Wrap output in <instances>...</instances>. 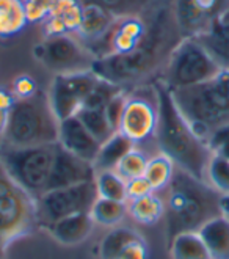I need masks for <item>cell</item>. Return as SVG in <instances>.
<instances>
[{"instance_id": "6da1fadb", "label": "cell", "mask_w": 229, "mask_h": 259, "mask_svg": "<svg viewBox=\"0 0 229 259\" xmlns=\"http://www.w3.org/2000/svg\"><path fill=\"white\" fill-rule=\"evenodd\" d=\"M182 39L184 35L176 22L171 0H156L148 8V30L139 48L127 55L95 60L91 71L107 82L132 90L159 79Z\"/></svg>"}, {"instance_id": "7a4b0ae2", "label": "cell", "mask_w": 229, "mask_h": 259, "mask_svg": "<svg viewBox=\"0 0 229 259\" xmlns=\"http://www.w3.org/2000/svg\"><path fill=\"white\" fill-rule=\"evenodd\" d=\"M159 102V124L154 135L159 152L168 156L177 168L206 182L210 149L198 137L173 99L171 90L160 79L152 80Z\"/></svg>"}, {"instance_id": "3957f363", "label": "cell", "mask_w": 229, "mask_h": 259, "mask_svg": "<svg viewBox=\"0 0 229 259\" xmlns=\"http://www.w3.org/2000/svg\"><path fill=\"white\" fill-rule=\"evenodd\" d=\"M165 196L168 243L184 231H198L210 219L220 215V193L176 166Z\"/></svg>"}, {"instance_id": "277c9868", "label": "cell", "mask_w": 229, "mask_h": 259, "mask_svg": "<svg viewBox=\"0 0 229 259\" xmlns=\"http://www.w3.org/2000/svg\"><path fill=\"white\" fill-rule=\"evenodd\" d=\"M171 95L193 132L206 145L213 132L229 126V69L206 83L174 90Z\"/></svg>"}, {"instance_id": "5b68a950", "label": "cell", "mask_w": 229, "mask_h": 259, "mask_svg": "<svg viewBox=\"0 0 229 259\" xmlns=\"http://www.w3.org/2000/svg\"><path fill=\"white\" fill-rule=\"evenodd\" d=\"M57 151L58 142L24 148L0 140V159L4 166L13 181L33 201L49 192Z\"/></svg>"}, {"instance_id": "8992f818", "label": "cell", "mask_w": 229, "mask_h": 259, "mask_svg": "<svg viewBox=\"0 0 229 259\" xmlns=\"http://www.w3.org/2000/svg\"><path fill=\"white\" fill-rule=\"evenodd\" d=\"M58 126L48 91L30 99L16 101L10 112L8 126L0 140L13 146H38L58 142Z\"/></svg>"}, {"instance_id": "52a82bcc", "label": "cell", "mask_w": 229, "mask_h": 259, "mask_svg": "<svg viewBox=\"0 0 229 259\" xmlns=\"http://www.w3.org/2000/svg\"><path fill=\"white\" fill-rule=\"evenodd\" d=\"M223 71L196 38H184L173 51L159 75L171 91L206 83Z\"/></svg>"}, {"instance_id": "ba28073f", "label": "cell", "mask_w": 229, "mask_h": 259, "mask_svg": "<svg viewBox=\"0 0 229 259\" xmlns=\"http://www.w3.org/2000/svg\"><path fill=\"white\" fill-rule=\"evenodd\" d=\"M36 230L35 201L13 181L0 159V248L5 251Z\"/></svg>"}, {"instance_id": "9c48e42d", "label": "cell", "mask_w": 229, "mask_h": 259, "mask_svg": "<svg viewBox=\"0 0 229 259\" xmlns=\"http://www.w3.org/2000/svg\"><path fill=\"white\" fill-rule=\"evenodd\" d=\"M157 124L159 102L152 82L129 90L118 132L126 135L135 146H140L154 139Z\"/></svg>"}, {"instance_id": "30bf717a", "label": "cell", "mask_w": 229, "mask_h": 259, "mask_svg": "<svg viewBox=\"0 0 229 259\" xmlns=\"http://www.w3.org/2000/svg\"><path fill=\"white\" fill-rule=\"evenodd\" d=\"M98 200V189L95 181L54 189L42 193L35 200V212L38 230H48L51 225L79 212H89Z\"/></svg>"}, {"instance_id": "8fae6325", "label": "cell", "mask_w": 229, "mask_h": 259, "mask_svg": "<svg viewBox=\"0 0 229 259\" xmlns=\"http://www.w3.org/2000/svg\"><path fill=\"white\" fill-rule=\"evenodd\" d=\"M99 79V75L91 69L55 74L49 85L48 96L57 119L63 121L77 115Z\"/></svg>"}, {"instance_id": "7c38bea8", "label": "cell", "mask_w": 229, "mask_h": 259, "mask_svg": "<svg viewBox=\"0 0 229 259\" xmlns=\"http://www.w3.org/2000/svg\"><path fill=\"white\" fill-rule=\"evenodd\" d=\"M33 57L55 74L91 69L95 57L75 35H60L42 38L33 48Z\"/></svg>"}, {"instance_id": "4fadbf2b", "label": "cell", "mask_w": 229, "mask_h": 259, "mask_svg": "<svg viewBox=\"0 0 229 259\" xmlns=\"http://www.w3.org/2000/svg\"><path fill=\"white\" fill-rule=\"evenodd\" d=\"M174 18L184 38H196L229 11V0H171Z\"/></svg>"}, {"instance_id": "5bb4252c", "label": "cell", "mask_w": 229, "mask_h": 259, "mask_svg": "<svg viewBox=\"0 0 229 259\" xmlns=\"http://www.w3.org/2000/svg\"><path fill=\"white\" fill-rule=\"evenodd\" d=\"M58 143L75 157L89 163H95L101 149L99 140L85 127L77 115L60 121Z\"/></svg>"}, {"instance_id": "9a60e30c", "label": "cell", "mask_w": 229, "mask_h": 259, "mask_svg": "<svg viewBox=\"0 0 229 259\" xmlns=\"http://www.w3.org/2000/svg\"><path fill=\"white\" fill-rule=\"evenodd\" d=\"M207 146L210 159L206 170V182L221 195H229V126L213 132Z\"/></svg>"}, {"instance_id": "2e32d148", "label": "cell", "mask_w": 229, "mask_h": 259, "mask_svg": "<svg viewBox=\"0 0 229 259\" xmlns=\"http://www.w3.org/2000/svg\"><path fill=\"white\" fill-rule=\"evenodd\" d=\"M95 178H96V170L93 163L75 157L58 143L49 190L75 186L86 181H95Z\"/></svg>"}, {"instance_id": "e0dca14e", "label": "cell", "mask_w": 229, "mask_h": 259, "mask_svg": "<svg viewBox=\"0 0 229 259\" xmlns=\"http://www.w3.org/2000/svg\"><path fill=\"white\" fill-rule=\"evenodd\" d=\"M83 19L80 0H55L51 14L41 22L42 38L60 35H77Z\"/></svg>"}, {"instance_id": "ac0fdd59", "label": "cell", "mask_w": 229, "mask_h": 259, "mask_svg": "<svg viewBox=\"0 0 229 259\" xmlns=\"http://www.w3.org/2000/svg\"><path fill=\"white\" fill-rule=\"evenodd\" d=\"M95 225L89 212H79L55 222L45 231L62 245H79L91 236Z\"/></svg>"}, {"instance_id": "d6986e66", "label": "cell", "mask_w": 229, "mask_h": 259, "mask_svg": "<svg viewBox=\"0 0 229 259\" xmlns=\"http://www.w3.org/2000/svg\"><path fill=\"white\" fill-rule=\"evenodd\" d=\"M207 52L223 69H229V11L213 24L206 33L196 36Z\"/></svg>"}, {"instance_id": "ffe728a7", "label": "cell", "mask_w": 229, "mask_h": 259, "mask_svg": "<svg viewBox=\"0 0 229 259\" xmlns=\"http://www.w3.org/2000/svg\"><path fill=\"white\" fill-rule=\"evenodd\" d=\"M116 19L118 18H115L113 14H110L109 11H105L98 5H83L82 25L75 36L82 41L83 46L91 44L101 39L109 32Z\"/></svg>"}, {"instance_id": "44dd1931", "label": "cell", "mask_w": 229, "mask_h": 259, "mask_svg": "<svg viewBox=\"0 0 229 259\" xmlns=\"http://www.w3.org/2000/svg\"><path fill=\"white\" fill-rule=\"evenodd\" d=\"M212 259H229V219L217 215L207 220L200 230Z\"/></svg>"}, {"instance_id": "7402d4cb", "label": "cell", "mask_w": 229, "mask_h": 259, "mask_svg": "<svg viewBox=\"0 0 229 259\" xmlns=\"http://www.w3.org/2000/svg\"><path fill=\"white\" fill-rule=\"evenodd\" d=\"M28 24L22 0H0V41L16 38Z\"/></svg>"}, {"instance_id": "603a6c76", "label": "cell", "mask_w": 229, "mask_h": 259, "mask_svg": "<svg viewBox=\"0 0 229 259\" xmlns=\"http://www.w3.org/2000/svg\"><path fill=\"white\" fill-rule=\"evenodd\" d=\"M133 142H130L126 135L121 132H115L109 140L101 145L99 154L95 160V170L104 171V170H115L118 162L123 159L127 152L133 148Z\"/></svg>"}, {"instance_id": "cb8c5ba5", "label": "cell", "mask_w": 229, "mask_h": 259, "mask_svg": "<svg viewBox=\"0 0 229 259\" xmlns=\"http://www.w3.org/2000/svg\"><path fill=\"white\" fill-rule=\"evenodd\" d=\"M168 245H170L171 259H212L203 237L198 231L179 233Z\"/></svg>"}, {"instance_id": "d4e9b609", "label": "cell", "mask_w": 229, "mask_h": 259, "mask_svg": "<svg viewBox=\"0 0 229 259\" xmlns=\"http://www.w3.org/2000/svg\"><path fill=\"white\" fill-rule=\"evenodd\" d=\"M127 214L140 225H156L165 215V203L154 192L127 201Z\"/></svg>"}, {"instance_id": "484cf974", "label": "cell", "mask_w": 229, "mask_h": 259, "mask_svg": "<svg viewBox=\"0 0 229 259\" xmlns=\"http://www.w3.org/2000/svg\"><path fill=\"white\" fill-rule=\"evenodd\" d=\"M89 215L95 220L96 225L105 228L119 226L127 215V203L107 200V198H99L93 203L89 209Z\"/></svg>"}, {"instance_id": "4316f807", "label": "cell", "mask_w": 229, "mask_h": 259, "mask_svg": "<svg viewBox=\"0 0 229 259\" xmlns=\"http://www.w3.org/2000/svg\"><path fill=\"white\" fill-rule=\"evenodd\" d=\"M174 170H176L174 162L168 156L159 152V154L149 157L145 178L149 181L152 190L160 192V190H165L168 184L171 182Z\"/></svg>"}, {"instance_id": "83f0119b", "label": "cell", "mask_w": 229, "mask_h": 259, "mask_svg": "<svg viewBox=\"0 0 229 259\" xmlns=\"http://www.w3.org/2000/svg\"><path fill=\"white\" fill-rule=\"evenodd\" d=\"M96 189L99 198H107V200L127 203L126 193V179L121 178L115 170H104L98 171L96 178Z\"/></svg>"}, {"instance_id": "f1b7e54d", "label": "cell", "mask_w": 229, "mask_h": 259, "mask_svg": "<svg viewBox=\"0 0 229 259\" xmlns=\"http://www.w3.org/2000/svg\"><path fill=\"white\" fill-rule=\"evenodd\" d=\"M140 233H136L132 228L127 226H115L104 236L99 245V259H115L116 254L123 250L130 240L139 237Z\"/></svg>"}, {"instance_id": "f546056e", "label": "cell", "mask_w": 229, "mask_h": 259, "mask_svg": "<svg viewBox=\"0 0 229 259\" xmlns=\"http://www.w3.org/2000/svg\"><path fill=\"white\" fill-rule=\"evenodd\" d=\"M77 116L85 124V127L99 140L101 145L116 132L104 109H82Z\"/></svg>"}, {"instance_id": "4dcf8cb0", "label": "cell", "mask_w": 229, "mask_h": 259, "mask_svg": "<svg viewBox=\"0 0 229 259\" xmlns=\"http://www.w3.org/2000/svg\"><path fill=\"white\" fill-rule=\"evenodd\" d=\"M80 2L83 5H98L115 18H124L146 11L156 0H80Z\"/></svg>"}, {"instance_id": "1f68e13d", "label": "cell", "mask_w": 229, "mask_h": 259, "mask_svg": "<svg viewBox=\"0 0 229 259\" xmlns=\"http://www.w3.org/2000/svg\"><path fill=\"white\" fill-rule=\"evenodd\" d=\"M148 160L149 159L145 154V151L140 146H133L127 154L118 162V165L115 166V171L126 181L139 178V176H145Z\"/></svg>"}, {"instance_id": "d6a6232c", "label": "cell", "mask_w": 229, "mask_h": 259, "mask_svg": "<svg viewBox=\"0 0 229 259\" xmlns=\"http://www.w3.org/2000/svg\"><path fill=\"white\" fill-rule=\"evenodd\" d=\"M123 88L115 85V83H110L104 79H99L98 85L95 87V90L91 91V95L88 96L83 109H104L107 107V104L112 101V98L121 91Z\"/></svg>"}, {"instance_id": "836d02e7", "label": "cell", "mask_w": 229, "mask_h": 259, "mask_svg": "<svg viewBox=\"0 0 229 259\" xmlns=\"http://www.w3.org/2000/svg\"><path fill=\"white\" fill-rule=\"evenodd\" d=\"M10 88H11L13 95L16 96L18 101L30 99V98L36 96L41 91L38 87V82L30 74H18L16 77L13 79Z\"/></svg>"}, {"instance_id": "e575fe53", "label": "cell", "mask_w": 229, "mask_h": 259, "mask_svg": "<svg viewBox=\"0 0 229 259\" xmlns=\"http://www.w3.org/2000/svg\"><path fill=\"white\" fill-rule=\"evenodd\" d=\"M30 24H41L49 16L55 0H22Z\"/></svg>"}, {"instance_id": "d590c367", "label": "cell", "mask_w": 229, "mask_h": 259, "mask_svg": "<svg viewBox=\"0 0 229 259\" xmlns=\"http://www.w3.org/2000/svg\"><path fill=\"white\" fill-rule=\"evenodd\" d=\"M148 256H149L148 243L140 234L139 237L130 240L127 245L116 254L115 259H148Z\"/></svg>"}, {"instance_id": "8d00e7d4", "label": "cell", "mask_w": 229, "mask_h": 259, "mask_svg": "<svg viewBox=\"0 0 229 259\" xmlns=\"http://www.w3.org/2000/svg\"><path fill=\"white\" fill-rule=\"evenodd\" d=\"M127 91L126 88H123L121 91L112 98V101L107 104L105 107V113L109 116L112 126L115 127V131L118 132V127H119V121H121V115H123V109H124V102H126V96H127Z\"/></svg>"}, {"instance_id": "74e56055", "label": "cell", "mask_w": 229, "mask_h": 259, "mask_svg": "<svg viewBox=\"0 0 229 259\" xmlns=\"http://www.w3.org/2000/svg\"><path fill=\"white\" fill-rule=\"evenodd\" d=\"M152 190L149 181L145 176H139L126 181V193H127V201L129 200H135V198H142L145 195L152 193Z\"/></svg>"}, {"instance_id": "f35d334b", "label": "cell", "mask_w": 229, "mask_h": 259, "mask_svg": "<svg viewBox=\"0 0 229 259\" xmlns=\"http://www.w3.org/2000/svg\"><path fill=\"white\" fill-rule=\"evenodd\" d=\"M16 96L13 95V91L10 87L0 85V110L4 112H11V109L16 104Z\"/></svg>"}, {"instance_id": "ab89813d", "label": "cell", "mask_w": 229, "mask_h": 259, "mask_svg": "<svg viewBox=\"0 0 229 259\" xmlns=\"http://www.w3.org/2000/svg\"><path fill=\"white\" fill-rule=\"evenodd\" d=\"M218 206H220V215H224V217L229 219V195H221L220 193Z\"/></svg>"}, {"instance_id": "60d3db41", "label": "cell", "mask_w": 229, "mask_h": 259, "mask_svg": "<svg viewBox=\"0 0 229 259\" xmlns=\"http://www.w3.org/2000/svg\"><path fill=\"white\" fill-rule=\"evenodd\" d=\"M8 118H10V112H4L0 110V139L4 137L7 126H8Z\"/></svg>"}, {"instance_id": "b9f144b4", "label": "cell", "mask_w": 229, "mask_h": 259, "mask_svg": "<svg viewBox=\"0 0 229 259\" xmlns=\"http://www.w3.org/2000/svg\"><path fill=\"white\" fill-rule=\"evenodd\" d=\"M2 256H4V250H2V248H0V259H4Z\"/></svg>"}]
</instances>
